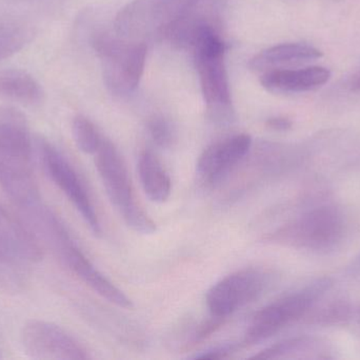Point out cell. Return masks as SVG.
Returning <instances> with one entry per match:
<instances>
[{
	"label": "cell",
	"mask_w": 360,
	"mask_h": 360,
	"mask_svg": "<svg viewBox=\"0 0 360 360\" xmlns=\"http://www.w3.org/2000/svg\"><path fill=\"white\" fill-rule=\"evenodd\" d=\"M194 0H135L122 8L116 31L128 39H141L153 33L170 31Z\"/></svg>",
	"instance_id": "cell-7"
},
{
	"label": "cell",
	"mask_w": 360,
	"mask_h": 360,
	"mask_svg": "<svg viewBox=\"0 0 360 360\" xmlns=\"http://www.w3.org/2000/svg\"><path fill=\"white\" fill-rule=\"evenodd\" d=\"M323 53L314 46L304 44H283L262 51L250 63L252 70L268 72L272 70L290 69L292 66L316 61Z\"/></svg>",
	"instance_id": "cell-14"
},
{
	"label": "cell",
	"mask_w": 360,
	"mask_h": 360,
	"mask_svg": "<svg viewBox=\"0 0 360 360\" xmlns=\"http://www.w3.org/2000/svg\"><path fill=\"white\" fill-rule=\"evenodd\" d=\"M139 173L146 196L150 201L162 204L170 198L172 192L170 175L151 150H145L139 156Z\"/></svg>",
	"instance_id": "cell-16"
},
{
	"label": "cell",
	"mask_w": 360,
	"mask_h": 360,
	"mask_svg": "<svg viewBox=\"0 0 360 360\" xmlns=\"http://www.w3.org/2000/svg\"><path fill=\"white\" fill-rule=\"evenodd\" d=\"M332 353L333 352L331 347L328 345V342L319 338L302 336V337L290 338L273 345L260 351L254 356V359H333Z\"/></svg>",
	"instance_id": "cell-15"
},
{
	"label": "cell",
	"mask_w": 360,
	"mask_h": 360,
	"mask_svg": "<svg viewBox=\"0 0 360 360\" xmlns=\"http://www.w3.org/2000/svg\"><path fill=\"white\" fill-rule=\"evenodd\" d=\"M25 353L35 359H88L86 349L65 330L55 323L30 321L21 333Z\"/></svg>",
	"instance_id": "cell-11"
},
{
	"label": "cell",
	"mask_w": 360,
	"mask_h": 360,
	"mask_svg": "<svg viewBox=\"0 0 360 360\" xmlns=\"http://www.w3.org/2000/svg\"><path fill=\"white\" fill-rule=\"evenodd\" d=\"M33 37V30L22 21L0 18V61L19 52Z\"/></svg>",
	"instance_id": "cell-18"
},
{
	"label": "cell",
	"mask_w": 360,
	"mask_h": 360,
	"mask_svg": "<svg viewBox=\"0 0 360 360\" xmlns=\"http://www.w3.org/2000/svg\"><path fill=\"white\" fill-rule=\"evenodd\" d=\"M266 126L269 128L273 129V130L287 131L291 129L292 122L285 118H273L268 120Z\"/></svg>",
	"instance_id": "cell-22"
},
{
	"label": "cell",
	"mask_w": 360,
	"mask_h": 360,
	"mask_svg": "<svg viewBox=\"0 0 360 360\" xmlns=\"http://www.w3.org/2000/svg\"><path fill=\"white\" fill-rule=\"evenodd\" d=\"M44 97L41 86L27 72L18 69L0 71V99L33 106L41 103Z\"/></svg>",
	"instance_id": "cell-17"
},
{
	"label": "cell",
	"mask_w": 360,
	"mask_h": 360,
	"mask_svg": "<svg viewBox=\"0 0 360 360\" xmlns=\"http://www.w3.org/2000/svg\"><path fill=\"white\" fill-rule=\"evenodd\" d=\"M32 149L25 114L0 107V186L22 209L40 200L32 173Z\"/></svg>",
	"instance_id": "cell-1"
},
{
	"label": "cell",
	"mask_w": 360,
	"mask_h": 360,
	"mask_svg": "<svg viewBox=\"0 0 360 360\" xmlns=\"http://www.w3.org/2000/svg\"><path fill=\"white\" fill-rule=\"evenodd\" d=\"M331 72L327 68L313 66L302 69H279L264 72L262 86L271 92L298 93L315 90L327 84Z\"/></svg>",
	"instance_id": "cell-13"
},
{
	"label": "cell",
	"mask_w": 360,
	"mask_h": 360,
	"mask_svg": "<svg viewBox=\"0 0 360 360\" xmlns=\"http://www.w3.org/2000/svg\"><path fill=\"white\" fill-rule=\"evenodd\" d=\"M329 278L316 279L258 311L245 332V345H255L279 333L310 312L331 289Z\"/></svg>",
	"instance_id": "cell-5"
},
{
	"label": "cell",
	"mask_w": 360,
	"mask_h": 360,
	"mask_svg": "<svg viewBox=\"0 0 360 360\" xmlns=\"http://www.w3.org/2000/svg\"><path fill=\"white\" fill-rule=\"evenodd\" d=\"M234 351L233 347H218L212 350L205 351L201 354L197 355L196 359H226Z\"/></svg>",
	"instance_id": "cell-21"
},
{
	"label": "cell",
	"mask_w": 360,
	"mask_h": 360,
	"mask_svg": "<svg viewBox=\"0 0 360 360\" xmlns=\"http://www.w3.org/2000/svg\"><path fill=\"white\" fill-rule=\"evenodd\" d=\"M95 48L105 61V78L115 90L126 92L136 88L145 71L147 46L143 42H112L97 38Z\"/></svg>",
	"instance_id": "cell-10"
},
{
	"label": "cell",
	"mask_w": 360,
	"mask_h": 360,
	"mask_svg": "<svg viewBox=\"0 0 360 360\" xmlns=\"http://www.w3.org/2000/svg\"><path fill=\"white\" fill-rule=\"evenodd\" d=\"M252 137L245 133L233 135L212 144L203 150L196 164V173L202 183H220L247 156Z\"/></svg>",
	"instance_id": "cell-12"
},
{
	"label": "cell",
	"mask_w": 360,
	"mask_h": 360,
	"mask_svg": "<svg viewBox=\"0 0 360 360\" xmlns=\"http://www.w3.org/2000/svg\"><path fill=\"white\" fill-rule=\"evenodd\" d=\"M203 99L216 118L231 105L228 74L224 67V44L213 29L198 25L192 42Z\"/></svg>",
	"instance_id": "cell-6"
},
{
	"label": "cell",
	"mask_w": 360,
	"mask_h": 360,
	"mask_svg": "<svg viewBox=\"0 0 360 360\" xmlns=\"http://www.w3.org/2000/svg\"><path fill=\"white\" fill-rule=\"evenodd\" d=\"M95 156L105 192L127 225L139 234L153 235L156 224L136 202L130 175L117 148L109 139H103Z\"/></svg>",
	"instance_id": "cell-3"
},
{
	"label": "cell",
	"mask_w": 360,
	"mask_h": 360,
	"mask_svg": "<svg viewBox=\"0 0 360 360\" xmlns=\"http://www.w3.org/2000/svg\"><path fill=\"white\" fill-rule=\"evenodd\" d=\"M345 232L346 220L342 209L333 203H321L281 226L269 240L292 249L321 253L335 249Z\"/></svg>",
	"instance_id": "cell-2"
},
{
	"label": "cell",
	"mask_w": 360,
	"mask_h": 360,
	"mask_svg": "<svg viewBox=\"0 0 360 360\" xmlns=\"http://www.w3.org/2000/svg\"><path fill=\"white\" fill-rule=\"evenodd\" d=\"M38 230H40L41 235L46 237L61 261L84 285H88L103 299L118 308L126 309V310H132L134 308L132 300L91 263L90 260L74 242L67 228L52 211L44 216L38 226Z\"/></svg>",
	"instance_id": "cell-4"
},
{
	"label": "cell",
	"mask_w": 360,
	"mask_h": 360,
	"mask_svg": "<svg viewBox=\"0 0 360 360\" xmlns=\"http://www.w3.org/2000/svg\"><path fill=\"white\" fill-rule=\"evenodd\" d=\"M351 86H352V90L360 91V71L353 78Z\"/></svg>",
	"instance_id": "cell-23"
},
{
	"label": "cell",
	"mask_w": 360,
	"mask_h": 360,
	"mask_svg": "<svg viewBox=\"0 0 360 360\" xmlns=\"http://www.w3.org/2000/svg\"><path fill=\"white\" fill-rule=\"evenodd\" d=\"M38 149H39L40 159L48 177L73 203L74 206L88 224L91 232L95 236L101 237L103 230H101L98 216L75 169L70 164L65 156L46 139H38Z\"/></svg>",
	"instance_id": "cell-8"
},
{
	"label": "cell",
	"mask_w": 360,
	"mask_h": 360,
	"mask_svg": "<svg viewBox=\"0 0 360 360\" xmlns=\"http://www.w3.org/2000/svg\"><path fill=\"white\" fill-rule=\"evenodd\" d=\"M355 317H356L357 325H359L360 328V310L357 311L356 314H355Z\"/></svg>",
	"instance_id": "cell-24"
},
{
	"label": "cell",
	"mask_w": 360,
	"mask_h": 360,
	"mask_svg": "<svg viewBox=\"0 0 360 360\" xmlns=\"http://www.w3.org/2000/svg\"><path fill=\"white\" fill-rule=\"evenodd\" d=\"M72 130L76 145L82 152L86 154H96L103 139L90 120L84 116H76L72 125Z\"/></svg>",
	"instance_id": "cell-19"
},
{
	"label": "cell",
	"mask_w": 360,
	"mask_h": 360,
	"mask_svg": "<svg viewBox=\"0 0 360 360\" xmlns=\"http://www.w3.org/2000/svg\"><path fill=\"white\" fill-rule=\"evenodd\" d=\"M268 283V275L256 268L233 273L207 291V309L212 316L226 319L239 309L258 299Z\"/></svg>",
	"instance_id": "cell-9"
},
{
	"label": "cell",
	"mask_w": 360,
	"mask_h": 360,
	"mask_svg": "<svg viewBox=\"0 0 360 360\" xmlns=\"http://www.w3.org/2000/svg\"><path fill=\"white\" fill-rule=\"evenodd\" d=\"M149 131L154 143L162 148H169L174 142V131L165 118H156L149 123Z\"/></svg>",
	"instance_id": "cell-20"
}]
</instances>
